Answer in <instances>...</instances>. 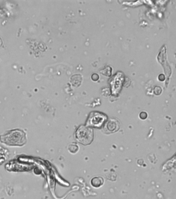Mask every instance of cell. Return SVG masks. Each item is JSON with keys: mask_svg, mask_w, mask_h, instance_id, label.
I'll list each match as a JSON object with an SVG mask.
<instances>
[{"mask_svg": "<svg viewBox=\"0 0 176 199\" xmlns=\"http://www.w3.org/2000/svg\"><path fill=\"white\" fill-rule=\"evenodd\" d=\"M0 140L9 146H23L26 142V133L22 130H13L0 136Z\"/></svg>", "mask_w": 176, "mask_h": 199, "instance_id": "1", "label": "cell"}, {"mask_svg": "<svg viewBox=\"0 0 176 199\" xmlns=\"http://www.w3.org/2000/svg\"><path fill=\"white\" fill-rule=\"evenodd\" d=\"M94 138L93 131L87 127L81 126L76 132V138L78 142L87 145L90 144Z\"/></svg>", "mask_w": 176, "mask_h": 199, "instance_id": "2", "label": "cell"}, {"mask_svg": "<svg viewBox=\"0 0 176 199\" xmlns=\"http://www.w3.org/2000/svg\"><path fill=\"white\" fill-rule=\"evenodd\" d=\"M105 117L98 112H94L90 115L87 122V125L92 127H100L105 120Z\"/></svg>", "mask_w": 176, "mask_h": 199, "instance_id": "3", "label": "cell"}, {"mask_svg": "<svg viewBox=\"0 0 176 199\" xmlns=\"http://www.w3.org/2000/svg\"><path fill=\"white\" fill-rule=\"evenodd\" d=\"M119 122L114 119H111L108 120L105 125L107 130L110 132L117 131L119 130Z\"/></svg>", "mask_w": 176, "mask_h": 199, "instance_id": "4", "label": "cell"}, {"mask_svg": "<svg viewBox=\"0 0 176 199\" xmlns=\"http://www.w3.org/2000/svg\"><path fill=\"white\" fill-rule=\"evenodd\" d=\"M103 179L101 177H95L91 180V184L92 186L98 188L102 185L103 184Z\"/></svg>", "mask_w": 176, "mask_h": 199, "instance_id": "5", "label": "cell"}, {"mask_svg": "<svg viewBox=\"0 0 176 199\" xmlns=\"http://www.w3.org/2000/svg\"><path fill=\"white\" fill-rule=\"evenodd\" d=\"M68 149H69V151H70L71 153L74 154V153H77V152L78 151L79 147H78V146H77L76 145L73 144V145H70L69 146Z\"/></svg>", "mask_w": 176, "mask_h": 199, "instance_id": "6", "label": "cell"}, {"mask_svg": "<svg viewBox=\"0 0 176 199\" xmlns=\"http://www.w3.org/2000/svg\"><path fill=\"white\" fill-rule=\"evenodd\" d=\"M161 88L159 87H155V90H154L155 93V94H157V95L160 94L161 93Z\"/></svg>", "mask_w": 176, "mask_h": 199, "instance_id": "7", "label": "cell"}, {"mask_svg": "<svg viewBox=\"0 0 176 199\" xmlns=\"http://www.w3.org/2000/svg\"><path fill=\"white\" fill-rule=\"evenodd\" d=\"M140 117L142 119H145L147 117V113L146 112H142L140 115Z\"/></svg>", "mask_w": 176, "mask_h": 199, "instance_id": "8", "label": "cell"}, {"mask_svg": "<svg viewBox=\"0 0 176 199\" xmlns=\"http://www.w3.org/2000/svg\"><path fill=\"white\" fill-rule=\"evenodd\" d=\"M98 78L99 76L97 74H94L92 76V79L94 81H97V79H98Z\"/></svg>", "mask_w": 176, "mask_h": 199, "instance_id": "9", "label": "cell"}]
</instances>
